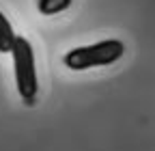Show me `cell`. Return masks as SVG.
Masks as SVG:
<instances>
[{
  "mask_svg": "<svg viewBox=\"0 0 155 151\" xmlns=\"http://www.w3.org/2000/svg\"><path fill=\"white\" fill-rule=\"evenodd\" d=\"M13 65H15V86L17 93L26 104H32L37 99V91H39V82H37V69H35V52L28 39L24 37H15L13 48Z\"/></svg>",
  "mask_w": 155,
  "mask_h": 151,
  "instance_id": "obj_2",
  "label": "cell"
},
{
  "mask_svg": "<svg viewBox=\"0 0 155 151\" xmlns=\"http://www.w3.org/2000/svg\"><path fill=\"white\" fill-rule=\"evenodd\" d=\"M15 37H17V35H15V30H13L11 22L7 20L2 13H0V52H2V54L11 52Z\"/></svg>",
  "mask_w": 155,
  "mask_h": 151,
  "instance_id": "obj_3",
  "label": "cell"
},
{
  "mask_svg": "<svg viewBox=\"0 0 155 151\" xmlns=\"http://www.w3.org/2000/svg\"><path fill=\"white\" fill-rule=\"evenodd\" d=\"M125 54V45L119 39H106L93 45H82L65 54V65L73 71H84L93 67H106L112 65Z\"/></svg>",
  "mask_w": 155,
  "mask_h": 151,
  "instance_id": "obj_1",
  "label": "cell"
},
{
  "mask_svg": "<svg viewBox=\"0 0 155 151\" xmlns=\"http://www.w3.org/2000/svg\"><path fill=\"white\" fill-rule=\"evenodd\" d=\"M71 5V0H37V7L43 15H54V13H61Z\"/></svg>",
  "mask_w": 155,
  "mask_h": 151,
  "instance_id": "obj_4",
  "label": "cell"
}]
</instances>
